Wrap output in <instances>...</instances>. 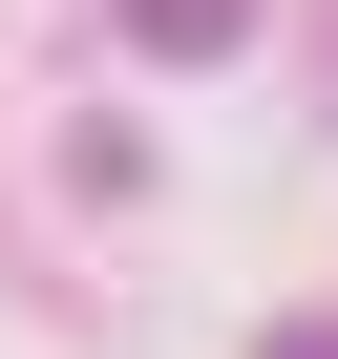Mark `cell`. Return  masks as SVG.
Returning a JSON list of instances; mask_svg holds the SVG:
<instances>
[{
    "instance_id": "1",
    "label": "cell",
    "mask_w": 338,
    "mask_h": 359,
    "mask_svg": "<svg viewBox=\"0 0 338 359\" xmlns=\"http://www.w3.org/2000/svg\"><path fill=\"white\" fill-rule=\"evenodd\" d=\"M233 22H254V0H127V43H148V64H212Z\"/></svg>"
},
{
    "instance_id": "2",
    "label": "cell",
    "mask_w": 338,
    "mask_h": 359,
    "mask_svg": "<svg viewBox=\"0 0 338 359\" xmlns=\"http://www.w3.org/2000/svg\"><path fill=\"white\" fill-rule=\"evenodd\" d=\"M275 359H338V338H317V317H296V338H275Z\"/></svg>"
}]
</instances>
